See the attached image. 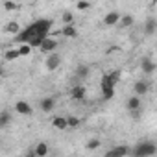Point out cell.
I'll use <instances>...</instances> for the list:
<instances>
[{
    "mask_svg": "<svg viewBox=\"0 0 157 157\" xmlns=\"http://www.w3.org/2000/svg\"><path fill=\"white\" fill-rule=\"evenodd\" d=\"M129 153H131V148L126 146V144H120V146L109 148V150L104 153V157H126V155H129Z\"/></svg>",
    "mask_w": 157,
    "mask_h": 157,
    "instance_id": "cell-4",
    "label": "cell"
},
{
    "mask_svg": "<svg viewBox=\"0 0 157 157\" xmlns=\"http://www.w3.org/2000/svg\"><path fill=\"white\" fill-rule=\"evenodd\" d=\"M4 30L8 32V33H15V37L21 33V24L17 22V21H10L6 26H4Z\"/></svg>",
    "mask_w": 157,
    "mask_h": 157,
    "instance_id": "cell-17",
    "label": "cell"
},
{
    "mask_svg": "<svg viewBox=\"0 0 157 157\" xmlns=\"http://www.w3.org/2000/svg\"><path fill=\"white\" fill-rule=\"evenodd\" d=\"M100 146H102V140H100V139H91V140H89V142L85 144V148H87V150H91V151L98 150Z\"/></svg>",
    "mask_w": 157,
    "mask_h": 157,
    "instance_id": "cell-23",
    "label": "cell"
},
{
    "mask_svg": "<svg viewBox=\"0 0 157 157\" xmlns=\"http://www.w3.org/2000/svg\"><path fill=\"white\" fill-rule=\"evenodd\" d=\"M24 157H37V153H35V148H32V150H28V151L24 153Z\"/></svg>",
    "mask_w": 157,
    "mask_h": 157,
    "instance_id": "cell-30",
    "label": "cell"
},
{
    "mask_svg": "<svg viewBox=\"0 0 157 157\" xmlns=\"http://www.w3.org/2000/svg\"><path fill=\"white\" fill-rule=\"evenodd\" d=\"M115 85H117V83L111 80V76H109V74H104V76H102V94H104V98H105V100L113 98Z\"/></svg>",
    "mask_w": 157,
    "mask_h": 157,
    "instance_id": "cell-3",
    "label": "cell"
},
{
    "mask_svg": "<svg viewBox=\"0 0 157 157\" xmlns=\"http://www.w3.org/2000/svg\"><path fill=\"white\" fill-rule=\"evenodd\" d=\"M67 122H68V128H78L82 124V120L78 117H67Z\"/></svg>",
    "mask_w": 157,
    "mask_h": 157,
    "instance_id": "cell-25",
    "label": "cell"
},
{
    "mask_svg": "<svg viewBox=\"0 0 157 157\" xmlns=\"http://www.w3.org/2000/svg\"><path fill=\"white\" fill-rule=\"evenodd\" d=\"M155 68H157V65H155L153 59H150V57H142V59H140V70H142L144 74H153Z\"/></svg>",
    "mask_w": 157,
    "mask_h": 157,
    "instance_id": "cell-8",
    "label": "cell"
},
{
    "mask_svg": "<svg viewBox=\"0 0 157 157\" xmlns=\"http://www.w3.org/2000/svg\"><path fill=\"white\" fill-rule=\"evenodd\" d=\"M19 57H21L19 48H11V50H6L4 52V59L6 61H13V59H19Z\"/></svg>",
    "mask_w": 157,
    "mask_h": 157,
    "instance_id": "cell-22",
    "label": "cell"
},
{
    "mask_svg": "<svg viewBox=\"0 0 157 157\" xmlns=\"http://www.w3.org/2000/svg\"><path fill=\"white\" fill-rule=\"evenodd\" d=\"M70 96L72 100H83L85 98V87L83 85H76L70 89Z\"/></svg>",
    "mask_w": 157,
    "mask_h": 157,
    "instance_id": "cell-15",
    "label": "cell"
},
{
    "mask_svg": "<svg viewBox=\"0 0 157 157\" xmlns=\"http://www.w3.org/2000/svg\"><path fill=\"white\" fill-rule=\"evenodd\" d=\"M131 153H133V157H151L157 153V144L151 140H142L131 150Z\"/></svg>",
    "mask_w": 157,
    "mask_h": 157,
    "instance_id": "cell-2",
    "label": "cell"
},
{
    "mask_svg": "<svg viewBox=\"0 0 157 157\" xmlns=\"http://www.w3.org/2000/svg\"><path fill=\"white\" fill-rule=\"evenodd\" d=\"M50 28H52V21H48V19L35 21V22H32L30 26H26V28L15 37V41L21 43V44H30V43H32L33 39H37V37H46V33L50 32Z\"/></svg>",
    "mask_w": 157,
    "mask_h": 157,
    "instance_id": "cell-1",
    "label": "cell"
},
{
    "mask_svg": "<svg viewBox=\"0 0 157 157\" xmlns=\"http://www.w3.org/2000/svg\"><path fill=\"white\" fill-rule=\"evenodd\" d=\"M120 19H122V15H120L118 11H109V13L104 17V24H105V26H118Z\"/></svg>",
    "mask_w": 157,
    "mask_h": 157,
    "instance_id": "cell-9",
    "label": "cell"
},
{
    "mask_svg": "<svg viewBox=\"0 0 157 157\" xmlns=\"http://www.w3.org/2000/svg\"><path fill=\"white\" fill-rule=\"evenodd\" d=\"M155 32H157V19L148 17L146 22H144V33H146V35H153Z\"/></svg>",
    "mask_w": 157,
    "mask_h": 157,
    "instance_id": "cell-11",
    "label": "cell"
},
{
    "mask_svg": "<svg viewBox=\"0 0 157 157\" xmlns=\"http://www.w3.org/2000/svg\"><path fill=\"white\" fill-rule=\"evenodd\" d=\"M61 33H63L65 37H76V35H78V30H76L74 24H68V26H63V28H61Z\"/></svg>",
    "mask_w": 157,
    "mask_h": 157,
    "instance_id": "cell-21",
    "label": "cell"
},
{
    "mask_svg": "<svg viewBox=\"0 0 157 157\" xmlns=\"http://www.w3.org/2000/svg\"><path fill=\"white\" fill-rule=\"evenodd\" d=\"M19 52H21V57H22V56H30L32 46H30V44H21V46H19Z\"/></svg>",
    "mask_w": 157,
    "mask_h": 157,
    "instance_id": "cell-26",
    "label": "cell"
},
{
    "mask_svg": "<svg viewBox=\"0 0 157 157\" xmlns=\"http://www.w3.org/2000/svg\"><path fill=\"white\" fill-rule=\"evenodd\" d=\"M148 82H144V80H139V82H135V85H133V93H135V96H142V94H146L148 93Z\"/></svg>",
    "mask_w": 157,
    "mask_h": 157,
    "instance_id": "cell-12",
    "label": "cell"
},
{
    "mask_svg": "<svg viewBox=\"0 0 157 157\" xmlns=\"http://www.w3.org/2000/svg\"><path fill=\"white\" fill-rule=\"evenodd\" d=\"M2 6H4L6 11H15V10H19V6L13 4V2H2Z\"/></svg>",
    "mask_w": 157,
    "mask_h": 157,
    "instance_id": "cell-27",
    "label": "cell"
},
{
    "mask_svg": "<svg viewBox=\"0 0 157 157\" xmlns=\"http://www.w3.org/2000/svg\"><path fill=\"white\" fill-rule=\"evenodd\" d=\"M11 118H13V117H11V113H10L8 109H4L2 113H0V128H6V126L11 122Z\"/></svg>",
    "mask_w": 157,
    "mask_h": 157,
    "instance_id": "cell-20",
    "label": "cell"
},
{
    "mask_svg": "<svg viewBox=\"0 0 157 157\" xmlns=\"http://www.w3.org/2000/svg\"><path fill=\"white\" fill-rule=\"evenodd\" d=\"M48 151H50V148H48L46 142H39V144L35 146V153H37V157H46Z\"/></svg>",
    "mask_w": 157,
    "mask_h": 157,
    "instance_id": "cell-19",
    "label": "cell"
},
{
    "mask_svg": "<svg viewBox=\"0 0 157 157\" xmlns=\"http://www.w3.org/2000/svg\"><path fill=\"white\" fill-rule=\"evenodd\" d=\"M140 104H142V102H140V96H135V94H133V96L128 98L126 107H128V111L131 113V111H139V109H140Z\"/></svg>",
    "mask_w": 157,
    "mask_h": 157,
    "instance_id": "cell-13",
    "label": "cell"
},
{
    "mask_svg": "<svg viewBox=\"0 0 157 157\" xmlns=\"http://www.w3.org/2000/svg\"><path fill=\"white\" fill-rule=\"evenodd\" d=\"M89 72H91L89 65L82 63V65H78V67H76V70H74V76H76V78H80V80H85V78L89 76Z\"/></svg>",
    "mask_w": 157,
    "mask_h": 157,
    "instance_id": "cell-14",
    "label": "cell"
},
{
    "mask_svg": "<svg viewBox=\"0 0 157 157\" xmlns=\"http://www.w3.org/2000/svg\"><path fill=\"white\" fill-rule=\"evenodd\" d=\"M15 111H17L19 115H22V117H30V115L33 113L32 105H30L28 102H24V100H19V102H15Z\"/></svg>",
    "mask_w": 157,
    "mask_h": 157,
    "instance_id": "cell-6",
    "label": "cell"
},
{
    "mask_svg": "<svg viewBox=\"0 0 157 157\" xmlns=\"http://www.w3.org/2000/svg\"><path fill=\"white\" fill-rule=\"evenodd\" d=\"M39 107H41V111H44V113H50V111L56 107V98H54V96L43 98V100L39 102Z\"/></svg>",
    "mask_w": 157,
    "mask_h": 157,
    "instance_id": "cell-10",
    "label": "cell"
},
{
    "mask_svg": "<svg viewBox=\"0 0 157 157\" xmlns=\"http://www.w3.org/2000/svg\"><path fill=\"white\" fill-rule=\"evenodd\" d=\"M133 22H135L133 15H129V13H124V15H122V19H120V22H118V28H120V30L131 28V26H133Z\"/></svg>",
    "mask_w": 157,
    "mask_h": 157,
    "instance_id": "cell-16",
    "label": "cell"
},
{
    "mask_svg": "<svg viewBox=\"0 0 157 157\" xmlns=\"http://www.w3.org/2000/svg\"><path fill=\"white\" fill-rule=\"evenodd\" d=\"M61 19H63V22H65V26H68V24H74V13H72V11H65Z\"/></svg>",
    "mask_w": 157,
    "mask_h": 157,
    "instance_id": "cell-24",
    "label": "cell"
},
{
    "mask_svg": "<svg viewBox=\"0 0 157 157\" xmlns=\"http://www.w3.org/2000/svg\"><path fill=\"white\" fill-rule=\"evenodd\" d=\"M57 41L54 39V37H46L44 41H43V44H41V52H46V54H54L56 52V48H57Z\"/></svg>",
    "mask_w": 157,
    "mask_h": 157,
    "instance_id": "cell-7",
    "label": "cell"
},
{
    "mask_svg": "<svg viewBox=\"0 0 157 157\" xmlns=\"http://www.w3.org/2000/svg\"><path fill=\"white\" fill-rule=\"evenodd\" d=\"M131 118H133L135 122H139V120H140V109H139V111H131Z\"/></svg>",
    "mask_w": 157,
    "mask_h": 157,
    "instance_id": "cell-29",
    "label": "cell"
},
{
    "mask_svg": "<svg viewBox=\"0 0 157 157\" xmlns=\"http://www.w3.org/2000/svg\"><path fill=\"white\" fill-rule=\"evenodd\" d=\"M44 63H46V68H48L50 72H54V70H57V68H59V65H61V56H59L57 52L48 54V57L44 59Z\"/></svg>",
    "mask_w": 157,
    "mask_h": 157,
    "instance_id": "cell-5",
    "label": "cell"
},
{
    "mask_svg": "<svg viewBox=\"0 0 157 157\" xmlns=\"http://www.w3.org/2000/svg\"><path fill=\"white\" fill-rule=\"evenodd\" d=\"M52 126L57 128V129H67V128H68L67 117H54V118H52Z\"/></svg>",
    "mask_w": 157,
    "mask_h": 157,
    "instance_id": "cell-18",
    "label": "cell"
},
{
    "mask_svg": "<svg viewBox=\"0 0 157 157\" xmlns=\"http://www.w3.org/2000/svg\"><path fill=\"white\" fill-rule=\"evenodd\" d=\"M91 8V2H78L76 4V10L78 11H85V10H89Z\"/></svg>",
    "mask_w": 157,
    "mask_h": 157,
    "instance_id": "cell-28",
    "label": "cell"
}]
</instances>
